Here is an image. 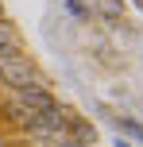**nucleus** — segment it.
Here are the masks:
<instances>
[{
    "instance_id": "obj_1",
    "label": "nucleus",
    "mask_w": 143,
    "mask_h": 147,
    "mask_svg": "<svg viewBox=\"0 0 143 147\" xmlns=\"http://www.w3.org/2000/svg\"><path fill=\"white\" fill-rule=\"evenodd\" d=\"M0 78L8 81L12 89H23V85H39V70L31 66L27 58H12V62H0Z\"/></svg>"
},
{
    "instance_id": "obj_2",
    "label": "nucleus",
    "mask_w": 143,
    "mask_h": 147,
    "mask_svg": "<svg viewBox=\"0 0 143 147\" xmlns=\"http://www.w3.org/2000/svg\"><path fill=\"white\" fill-rule=\"evenodd\" d=\"M15 93H19L15 101L27 105L31 112H50V109H58V101L50 97V89H46L43 81H39V85H23V89H15Z\"/></svg>"
},
{
    "instance_id": "obj_3",
    "label": "nucleus",
    "mask_w": 143,
    "mask_h": 147,
    "mask_svg": "<svg viewBox=\"0 0 143 147\" xmlns=\"http://www.w3.org/2000/svg\"><path fill=\"white\" fill-rule=\"evenodd\" d=\"M12 58H27L19 47V35H15L8 23H0V62H12Z\"/></svg>"
},
{
    "instance_id": "obj_4",
    "label": "nucleus",
    "mask_w": 143,
    "mask_h": 147,
    "mask_svg": "<svg viewBox=\"0 0 143 147\" xmlns=\"http://www.w3.org/2000/svg\"><path fill=\"white\" fill-rule=\"evenodd\" d=\"M4 116L12 120L15 128H27V124H31V116H35V112H31L27 105H19V101H8V105H4Z\"/></svg>"
},
{
    "instance_id": "obj_5",
    "label": "nucleus",
    "mask_w": 143,
    "mask_h": 147,
    "mask_svg": "<svg viewBox=\"0 0 143 147\" xmlns=\"http://www.w3.org/2000/svg\"><path fill=\"white\" fill-rule=\"evenodd\" d=\"M97 12L105 20H120L124 16V0H97Z\"/></svg>"
},
{
    "instance_id": "obj_6",
    "label": "nucleus",
    "mask_w": 143,
    "mask_h": 147,
    "mask_svg": "<svg viewBox=\"0 0 143 147\" xmlns=\"http://www.w3.org/2000/svg\"><path fill=\"white\" fill-rule=\"evenodd\" d=\"M139 8H143V0H139Z\"/></svg>"
}]
</instances>
